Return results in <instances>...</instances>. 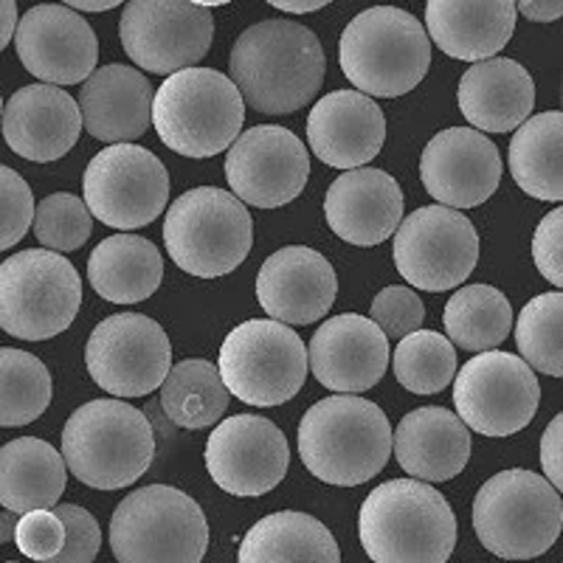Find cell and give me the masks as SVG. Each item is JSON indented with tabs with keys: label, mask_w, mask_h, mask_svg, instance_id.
Returning a JSON list of instances; mask_svg holds the SVG:
<instances>
[{
	"label": "cell",
	"mask_w": 563,
	"mask_h": 563,
	"mask_svg": "<svg viewBox=\"0 0 563 563\" xmlns=\"http://www.w3.org/2000/svg\"><path fill=\"white\" fill-rule=\"evenodd\" d=\"M321 40L294 20H263L245 29L229 57L231 82L256 113L290 115L324 85Z\"/></svg>",
	"instance_id": "1"
},
{
	"label": "cell",
	"mask_w": 563,
	"mask_h": 563,
	"mask_svg": "<svg viewBox=\"0 0 563 563\" xmlns=\"http://www.w3.org/2000/svg\"><path fill=\"white\" fill-rule=\"evenodd\" d=\"M358 536L372 563H449L456 516L429 482L391 479L361 505Z\"/></svg>",
	"instance_id": "2"
},
{
	"label": "cell",
	"mask_w": 563,
	"mask_h": 563,
	"mask_svg": "<svg viewBox=\"0 0 563 563\" xmlns=\"http://www.w3.org/2000/svg\"><path fill=\"white\" fill-rule=\"evenodd\" d=\"M395 445L389 417L361 395H333L305 411L299 456L316 479L355 487L375 479Z\"/></svg>",
	"instance_id": "3"
},
{
	"label": "cell",
	"mask_w": 563,
	"mask_h": 563,
	"mask_svg": "<svg viewBox=\"0 0 563 563\" xmlns=\"http://www.w3.org/2000/svg\"><path fill=\"white\" fill-rule=\"evenodd\" d=\"M63 456L82 485L97 490L130 487L155 460V434L147 415L124 400H90L68 417Z\"/></svg>",
	"instance_id": "4"
},
{
	"label": "cell",
	"mask_w": 563,
	"mask_h": 563,
	"mask_svg": "<svg viewBox=\"0 0 563 563\" xmlns=\"http://www.w3.org/2000/svg\"><path fill=\"white\" fill-rule=\"evenodd\" d=\"M339 63L364 97H404L429 74V32L406 9L372 7L341 34Z\"/></svg>",
	"instance_id": "5"
},
{
	"label": "cell",
	"mask_w": 563,
	"mask_h": 563,
	"mask_svg": "<svg viewBox=\"0 0 563 563\" xmlns=\"http://www.w3.org/2000/svg\"><path fill=\"white\" fill-rule=\"evenodd\" d=\"M245 122V99L231 77L211 68H189L155 90L153 128L173 153L211 158L234 147Z\"/></svg>",
	"instance_id": "6"
},
{
	"label": "cell",
	"mask_w": 563,
	"mask_h": 563,
	"mask_svg": "<svg viewBox=\"0 0 563 563\" xmlns=\"http://www.w3.org/2000/svg\"><path fill=\"white\" fill-rule=\"evenodd\" d=\"M474 530L493 555L505 561H532L544 555L561 536V493L547 476L525 467L501 471L476 493Z\"/></svg>",
	"instance_id": "7"
},
{
	"label": "cell",
	"mask_w": 563,
	"mask_h": 563,
	"mask_svg": "<svg viewBox=\"0 0 563 563\" xmlns=\"http://www.w3.org/2000/svg\"><path fill=\"white\" fill-rule=\"evenodd\" d=\"M110 550L119 563H203L209 525L178 487H139L113 510Z\"/></svg>",
	"instance_id": "8"
},
{
	"label": "cell",
	"mask_w": 563,
	"mask_h": 563,
	"mask_svg": "<svg viewBox=\"0 0 563 563\" xmlns=\"http://www.w3.org/2000/svg\"><path fill=\"white\" fill-rule=\"evenodd\" d=\"M164 245L173 263L189 276L218 279L231 274L254 245L249 206L218 186L189 189L169 206Z\"/></svg>",
	"instance_id": "9"
},
{
	"label": "cell",
	"mask_w": 563,
	"mask_h": 563,
	"mask_svg": "<svg viewBox=\"0 0 563 563\" xmlns=\"http://www.w3.org/2000/svg\"><path fill=\"white\" fill-rule=\"evenodd\" d=\"M82 305V282L63 254L29 249L0 265V327L12 339L45 341L65 333Z\"/></svg>",
	"instance_id": "10"
},
{
	"label": "cell",
	"mask_w": 563,
	"mask_h": 563,
	"mask_svg": "<svg viewBox=\"0 0 563 563\" xmlns=\"http://www.w3.org/2000/svg\"><path fill=\"white\" fill-rule=\"evenodd\" d=\"M220 375L238 400L249 406H282L299 395L308 378V346L294 327L274 319L238 324L220 346Z\"/></svg>",
	"instance_id": "11"
},
{
	"label": "cell",
	"mask_w": 563,
	"mask_h": 563,
	"mask_svg": "<svg viewBox=\"0 0 563 563\" xmlns=\"http://www.w3.org/2000/svg\"><path fill=\"white\" fill-rule=\"evenodd\" d=\"M82 189L90 214L119 231L150 225L169 203L167 167L139 144H113L93 155Z\"/></svg>",
	"instance_id": "12"
},
{
	"label": "cell",
	"mask_w": 563,
	"mask_h": 563,
	"mask_svg": "<svg viewBox=\"0 0 563 563\" xmlns=\"http://www.w3.org/2000/svg\"><path fill=\"white\" fill-rule=\"evenodd\" d=\"M479 263V234L462 211L422 206L395 234V268L411 288L442 294L460 288Z\"/></svg>",
	"instance_id": "13"
},
{
	"label": "cell",
	"mask_w": 563,
	"mask_h": 563,
	"mask_svg": "<svg viewBox=\"0 0 563 563\" xmlns=\"http://www.w3.org/2000/svg\"><path fill=\"white\" fill-rule=\"evenodd\" d=\"M541 404L536 369L512 352H482L454 380V406L467 429L485 437H510L527 429Z\"/></svg>",
	"instance_id": "14"
},
{
	"label": "cell",
	"mask_w": 563,
	"mask_h": 563,
	"mask_svg": "<svg viewBox=\"0 0 563 563\" xmlns=\"http://www.w3.org/2000/svg\"><path fill=\"white\" fill-rule=\"evenodd\" d=\"M119 37L135 68L175 77L209 54L214 18L203 3L133 0L122 12Z\"/></svg>",
	"instance_id": "15"
},
{
	"label": "cell",
	"mask_w": 563,
	"mask_h": 563,
	"mask_svg": "<svg viewBox=\"0 0 563 563\" xmlns=\"http://www.w3.org/2000/svg\"><path fill=\"white\" fill-rule=\"evenodd\" d=\"M90 378L113 397H141L173 372V344L150 316L119 313L97 324L85 344Z\"/></svg>",
	"instance_id": "16"
},
{
	"label": "cell",
	"mask_w": 563,
	"mask_h": 563,
	"mask_svg": "<svg viewBox=\"0 0 563 563\" xmlns=\"http://www.w3.org/2000/svg\"><path fill=\"white\" fill-rule=\"evenodd\" d=\"M310 178V155L299 135L276 124L245 130L225 155L231 195L260 209L294 203Z\"/></svg>",
	"instance_id": "17"
},
{
	"label": "cell",
	"mask_w": 563,
	"mask_h": 563,
	"mask_svg": "<svg viewBox=\"0 0 563 563\" xmlns=\"http://www.w3.org/2000/svg\"><path fill=\"white\" fill-rule=\"evenodd\" d=\"M290 465L288 440L260 415H234L211 431L206 467L214 485L240 499H256L274 490Z\"/></svg>",
	"instance_id": "18"
},
{
	"label": "cell",
	"mask_w": 563,
	"mask_h": 563,
	"mask_svg": "<svg viewBox=\"0 0 563 563\" xmlns=\"http://www.w3.org/2000/svg\"><path fill=\"white\" fill-rule=\"evenodd\" d=\"M18 59L43 85H85L97 74L99 40L88 20L70 7L45 3L20 18Z\"/></svg>",
	"instance_id": "19"
},
{
	"label": "cell",
	"mask_w": 563,
	"mask_h": 563,
	"mask_svg": "<svg viewBox=\"0 0 563 563\" xmlns=\"http://www.w3.org/2000/svg\"><path fill=\"white\" fill-rule=\"evenodd\" d=\"M420 180L440 206L476 209L499 189V147L474 128L442 130L422 150Z\"/></svg>",
	"instance_id": "20"
},
{
	"label": "cell",
	"mask_w": 563,
	"mask_h": 563,
	"mask_svg": "<svg viewBox=\"0 0 563 563\" xmlns=\"http://www.w3.org/2000/svg\"><path fill=\"white\" fill-rule=\"evenodd\" d=\"M310 372L335 395H361L378 386L389 366V339L366 316L341 313L316 330L308 346Z\"/></svg>",
	"instance_id": "21"
},
{
	"label": "cell",
	"mask_w": 563,
	"mask_h": 563,
	"mask_svg": "<svg viewBox=\"0 0 563 563\" xmlns=\"http://www.w3.org/2000/svg\"><path fill=\"white\" fill-rule=\"evenodd\" d=\"M339 296V276L319 251L288 245L271 254L256 274V299L274 321L305 327L330 313Z\"/></svg>",
	"instance_id": "22"
},
{
	"label": "cell",
	"mask_w": 563,
	"mask_h": 563,
	"mask_svg": "<svg viewBox=\"0 0 563 563\" xmlns=\"http://www.w3.org/2000/svg\"><path fill=\"white\" fill-rule=\"evenodd\" d=\"M386 141L384 110L361 90H333L308 115V144L316 158L335 169H364Z\"/></svg>",
	"instance_id": "23"
},
{
	"label": "cell",
	"mask_w": 563,
	"mask_h": 563,
	"mask_svg": "<svg viewBox=\"0 0 563 563\" xmlns=\"http://www.w3.org/2000/svg\"><path fill=\"white\" fill-rule=\"evenodd\" d=\"M85 128L79 102L57 85H26L3 108V135L20 158L48 164L79 141Z\"/></svg>",
	"instance_id": "24"
},
{
	"label": "cell",
	"mask_w": 563,
	"mask_h": 563,
	"mask_svg": "<svg viewBox=\"0 0 563 563\" xmlns=\"http://www.w3.org/2000/svg\"><path fill=\"white\" fill-rule=\"evenodd\" d=\"M327 225L350 245H380L404 223V192L384 169H352L330 184Z\"/></svg>",
	"instance_id": "25"
},
{
	"label": "cell",
	"mask_w": 563,
	"mask_h": 563,
	"mask_svg": "<svg viewBox=\"0 0 563 563\" xmlns=\"http://www.w3.org/2000/svg\"><path fill=\"white\" fill-rule=\"evenodd\" d=\"M85 130L93 139L113 144H133L153 124L155 90L139 68L104 65L79 90Z\"/></svg>",
	"instance_id": "26"
},
{
	"label": "cell",
	"mask_w": 563,
	"mask_h": 563,
	"mask_svg": "<svg viewBox=\"0 0 563 563\" xmlns=\"http://www.w3.org/2000/svg\"><path fill=\"white\" fill-rule=\"evenodd\" d=\"M519 9L512 0H429L426 32L442 54L485 63L510 43Z\"/></svg>",
	"instance_id": "27"
},
{
	"label": "cell",
	"mask_w": 563,
	"mask_h": 563,
	"mask_svg": "<svg viewBox=\"0 0 563 563\" xmlns=\"http://www.w3.org/2000/svg\"><path fill=\"white\" fill-rule=\"evenodd\" d=\"M391 454L411 479L449 482L462 474L471 456V429L460 415L422 406L397 422Z\"/></svg>",
	"instance_id": "28"
},
{
	"label": "cell",
	"mask_w": 563,
	"mask_h": 563,
	"mask_svg": "<svg viewBox=\"0 0 563 563\" xmlns=\"http://www.w3.org/2000/svg\"><path fill=\"white\" fill-rule=\"evenodd\" d=\"M536 82L516 59L493 57L467 68L460 79V110L471 128L512 133L530 119Z\"/></svg>",
	"instance_id": "29"
},
{
	"label": "cell",
	"mask_w": 563,
	"mask_h": 563,
	"mask_svg": "<svg viewBox=\"0 0 563 563\" xmlns=\"http://www.w3.org/2000/svg\"><path fill=\"white\" fill-rule=\"evenodd\" d=\"M68 482V462L37 437H20L0 451V501L9 512L52 510Z\"/></svg>",
	"instance_id": "30"
},
{
	"label": "cell",
	"mask_w": 563,
	"mask_h": 563,
	"mask_svg": "<svg viewBox=\"0 0 563 563\" xmlns=\"http://www.w3.org/2000/svg\"><path fill=\"white\" fill-rule=\"evenodd\" d=\"M88 279L102 299L113 305H135L161 288L164 260L147 238L113 234L90 251Z\"/></svg>",
	"instance_id": "31"
},
{
	"label": "cell",
	"mask_w": 563,
	"mask_h": 563,
	"mask_svg": "<svg viewBox=\"0 0 563 563\" xmlns=\"http://www.w3.org/2000/svg\"><path fill=\"white\" fill-rule=\"evenodd\" d=\"M238 563H341L339 541L308 512L282 510L256 521L240 541Z\"/></svg>",
	"instance_id": "32"
},
{
	"label": "cell",
	"mask_w": 563,
	"mask_h": 563,
	"mask_svg": "<svg viewBox=\"0 0 563 563\" xmlns=\"http://www.w3.org/2000/svg\"><path fill=\"white\" fill-rule=\"evenodd\" d=\"M510 173L530 198L563 200V110H547L527 119L510 139Z\"/></svg>",
	"instance_id": "33"
},
{
	"label": "cell",
	"mask_w": 563,
	"mask_h": 563,
	"mask_svg": "<svg viewBox=\"0 0 563 563\" xmlns=\"http://www.w3.org/2000/svg\"><path fill=\"white\" fill-rule=\"evenodd\" d=\"M229 395L220 366L203 358H186L173 366L161 386V409L180 429H211L223 420Z\"/></svg>",
	"instance_id": "34"
},
{
	"label": "cell",
	"mask_w": 563,
	"mask_h": 563,
	"mask_svg": "<svg viewBox=\"0 0 563 563\" xmlns=\"http://www.w3.org/2000/svg\"><path fill=\"white\" fill-rule=\"evenodd\" d=\"M445 333L451 344L467 352H493L512 330V308L493 285H467L445 305Z\"/></svg>",
	"instance_id": "35"
},
{
	"label": "cell",
	"mask_w": 563,
	"mask_h": 563,
	"mask_svg": "<svg viewBox=\"0 0 563 563\" xmlns=\"http://www.w3.org/2000/svg\"><path fill=\"white\" fill-rule=\"evenodd\" d=\"M52 404V375L32 352L0 350V426L18 429L34 422Z\"/></svg>",
	"instance_id": "36"
},
{
	"label": "cell",
	"mask_w": 563,
	"mask_h": 563,
	"mask_svg": "<svg viewBox=\"0 0 563 563\" xmlns=\"http://www.w3.org/2000/svg\"><path fill=\"white\" fill-rule=\"evenodd\" d=\"M397 384L415 395H437L456 380V350L449 335L417 330L391 355Z\"/></svg>",
	"instance_id": "37"
},
{
	"label": "cell",
	"mask_w": 563,
	"mask_h": 563,
	"mask_svg": "<svg viewBox=\"0 0 563 563\" xmlns=\"http://www.w3.org/2000/svg\"><path fill=\"white\" fill-rule=\"evenodd\" d=\"M516 344L532 369L563 378V290L527 301L516 324Z\"/></svg>",
	"instance_id": "38"
},
{
	"label": "cell",
	"mask_w": 563,
	"mask_h": 563,
	"mask_svg": "<svg viewBox=\"0 0 563 563\" xmlns=\"http://www.w3.org/2000/svg\"><path fill=\"white\" fill-rule=\"evenodd\" d=\"M90 231H93V214L77 195L57 192L37 203L34 238L43 249L54 251V254L79 251L90 240Z\"/></svg>",
	"instance_id": "39"
},
{
	"label": "cell",
	"mask_w": 563,
	"mask_h": 563,
	"mask_svg": "<svg viewBox=\"0 0 563 563\" xmlns=\"http://www.w3.org/2000/svg\"><path fill=\"white\" fill-rule=\"evenodd\" d=\"M369 319L384 330L386 339H400L417 333L426 319L420 296L406 285H389L375 296L369 308Z\"/></svg>",
	"instance_id": "40"
},
{
	"label": "cell",
	"mask_w": 563,
	"mask_h": 563,
	"mask_svg": "<svg viewBox=\"0 0 563 563\" xmlns=\"http://www.w3.org/2000/svg\"><path fill=\"white\" fill-rule=\"evenodd\" d=\"M65 541H68V527L54 510L26 512L14 525V544L29 561H54L57 555H63Z\"/></svg>",
	"instance_id": "41"
},
{
	"label": "cell",
	"mask_w": 563,
	"mask_h": 563,
	"mask_svg": "<svg viewBox=\"0 0 563 563\" xmlns=\"http://www.w3.org/2000/svg\"><path fill=\"white\" fill-rule=\"evenodd\" d=\"M0 198H3V223H0V249H14L26 231L34 229V206L32 189L12 167L0 169Z\"/></svg>",
	"instance_id": "42"
},
{
	"label": "cell",
	"mask_w": 563,
	"mask_h": 563,
	"mask_svg": "<svg viewBox=\"0 0 563 563\" xmlns=\"http://www.w3.org/2000/svg\"><path fill=\"white\" fill-rule=\"evenodd\" d=\"M54 512L68 527V541H65L63 555L45 563H93L99 547H102V530H99L97 519L79 505H57Z\"/></svg>",
	"instance_id": "43"
},
{
	"label": "cell",
	"mask_w": 563,
	"mask_h": 563,
	"mask_svg": "<svg viewBox=\"0 0 563 563\" xmlns=\"http://www.w3.org/2000/svg\"><path fill=\"white\" fill-rule=\"evenodd\" d=\"M532 260L547 282L563 290V206L552 209L532 234Z\"/></svg>",
	"instance_id": "44"
},
{
	"label": "cell",
	"mask_w": 563,
	"mask_h": 563,
	"mask_svg": "<svg viewBox=\"0 0 563 563\" xmlns=\"http://www.w3.org/2000/svg\"><path fill=\"white\" fill-rule=\"evenodd\" d=\"M541 467H544L550 485L558 493H563V411L552 417L544 437H541Z\"/></svg>",
	"instance_id": "45"
},
{
	"label": "cell",
	"mask_w": 563,
	"mask_h": 563,
	"mask_svg": "<svg viewBox=\"0 0 563 563\" xmlns=\"http://www.w3.org/2000/svg\"><path fill=\"white\" fill-rule=\"evenodd\" d=\"M516 9L532 23H555L558 18H563V0H538V3L521 0V3H516Z\"/></svg>",
	"instance_id": "46"
},
{
	"label": "cell",
	"mask_w": 563,
	"mask_h": 563,
	"mask_svg": "<svg viewBox=\"0 0 563 563\" xmlns=\"http://www.w3.org/2000/svg\"><path fill=\"white\" fill-rule=\"evenodd\" d=\"M0 48H7L9 43H14L18 37V29H20V18H18V7H14V0H3L0 3Z\"/></svg>",
	"instance_id": "47"
},
{
	"label": "cell",
	"mask_w": 563,
	"mask_h": 563,
	"mask_svg": "<svg viewBox=\"0 0 563 563\" xmlns=\"http://www.w3.org/2000/svg\"><path fill=\"white\" fill-rule=\"evenodd\" d=\"M274 7L279 9V12L308 14V12H316V9H324L327 0H313V3H279V0H274Z\"/></svg>",
	"instance_id": "48"
},
{
	"label": "cell",
	"mask_w": 563,
	"mask_h": 563,
	"mask_svg": "<svg viewBox=\"0 0 563 563\" xmlns=\"http://www.w3.org/2000/svg\"><path fill=\"white\" fill-rule=\"evenodd\" d=\"M74 12H108V9L119 7V0H108V3H65Z\"/></svg>",
	"instance_id": "49"
},
{
	"label": "cell",
	"mask_w": 563,
	"mask_h": 563,
	"mask_svg": "<svg viewBox=\"0 0 563 563\" xmlns=\"http://www.w3.org/2000/svg\"><path fill=\"white\" fill-rule=\"evenodd\" d=\"M7 563H14V561H7Z\"/></svg>",
	"instance_id": "50"
}]
</instances>
